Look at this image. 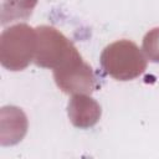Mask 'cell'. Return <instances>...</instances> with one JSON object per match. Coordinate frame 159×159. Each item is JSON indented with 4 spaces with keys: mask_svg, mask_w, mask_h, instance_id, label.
<instances>
[{
    "mask_svg": "<svg viewBox=\"0 0 159 159\" xmlns=\"http://www.w3.org/2000/svg\"><path fill=\"white\" fill-rule=\"evenodd\" d=\"M36 30V51L34 62L41 67L57 68L72 58L76 47L56 29L40 26Z\"/></svg>",
    "mask_w": 159,
    "mask_h": 159,
    "instance_id": "cell-3",
    "label": "cell"
},
{
    "mask_svg": "<svg viewBox=\"0 0 159 159\" xmlns=\"http://www.w3.org/2000/svg\"><path fill=\"white\" fill-rule=\"evenodd\" d=\"M68 117L73 125L88 128L94 125L101 117V107L96 101L84 96L77 94L68 103Z\"/></svg>",
    "mask_w": 159,
    "mask_h": 159,
    "instance_id": "cell-5",
    "label": "cell"
},
{
    "mask_svg": "<svg viewBox=\"0 0 159 159\" xmlns=\"http://www.w3.org/2000/svg\"><path fill=\"white\" fill-rule=\"evenodd\" d=\"M53 77L56 84L65 93L84 94L91 93L96 87L92 68L83 62L78 52L62 66L55 68Z\"/></svg>",
    "mask_w": 159,
    "mask_h": 159,
    "instance_id": "cell-4",
    "label": "cell"
},
{
    "mask_svg": "<svg viewBox=\"0 0 159 159\" xmlns=\"http://www.w3.org/2000/svg\"><path fill=\"white\" fill-rule=\"evenodd\" d=\"M102 68L116 80L128 81L142 75L147 68V60L137 45L120 40L108 45L101 55Z\"/></svg>",
    "mask_w": 159,
    "mask_h": 159,
    "instance_id": "cell-1",
    "label": "cell"
},
{
    "mask_svg": "<svg viewBox=\"0 0 159 159\" xmlns=\"http://www.w3.org/2000/svg\"><path fill=\"white\" fill-rule=\"evenodd\" d=\"M36 4L37 0H1V24L26 20Z\"/></svg>",
    "mask_w": 159,
    "mask_h": 159,
    "instance_id": "cell-6",
    "label": "cell"
},
{
    "mask_svg": "<svg viewBox=\"0 0 159 159\" xmlns=\"http://www.w3.org/2000/svg\"><path fill=\"white\" fill-rule=\"evenodd\" d=\"M143 52L152 62H159V27L152 29L143 39Z\"/></svg>",
    "mask_w": 159,
    "mask_h": 159,
    "instance_id": "cell-7",
    "label": "cell"
},
{
    "mask_svg": "<svg viewBox=\"0 0 159 159\" xmlns=\"http://www.w3.org/2000/svg\"><path fill=\"white\" fill-rule=\"evenodd\" d=\"M36 30L16 25L1 34V63L11 71L25 68L35 57Z\"/></svg>",
    "mask_w": 159,
    "mask_h": 159,
    "instance_id": "cell-2",
    "label": "cell"
}]
</instances>
